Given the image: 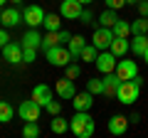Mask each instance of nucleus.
Returning a JSON list of instances; mask_svg holds the SVG:
<instances>
[{
	"label": "nucleus",
	"instance_id": "obj_1",
	"mask_svg": "<svg viewBox=\"0 0 148 138\" xmlns=\"http://www.w3.org/2000/svg\"><path fill=\"white\" fill-rule=\"evenodd\" d=\"M94 118L89 116V111H74L72 121H69V131L77 138H91L94 136Z\"/></svg>",
	"mask_w": 148,
	"mask_h": 138
},
{
	"label": "nucleus",
	"instance_id": "obj_2",
	"mask_svg": "<svg viewBox=\"0 0 148 138\" xmlns=\"http://www.w3.org/2000/svg\"><path fill=\"white\" fill-rule=\"evenodd\" d=\"M138 96H141V86H138L133 79L121 81L119 89H116V99L121 101V104H126V106H131L133 101H138Z\"/></svg>",
	"mask_w": 148,
	"mask_h": 138
},
{
	"label": "nucleus",
	"instance_id": "obj_3",
	"mask_svg": "<svg viewBox=\"0 0 148 138\" xmlns=\"http://www.w3.org/2000/svg\"><path fill=\"white\" fill-rule=\"evenodd\" d=\"M45 54H47V62L52 64V67H67V64L74 59L72 52H69L67 47H62V44H57V47H49Z\"/></svg>",
	"mask_w": 148,
	"mask_h": 138
},
{
	"label": "nucleus",
	"instance_id": "obj_4",
	"mask_svg": "<svg viewBox=\"0 0 148 138\" xmlns=\"http://www.w3.org/2000/svg\"><path fill=\"white\" fill-rule=\"evenodd\" d=\"M94 67L99 69L101 74L114 72V69H116V54L111 52V49H101V52L96 54V59H94Z\"/></svg>",
	"mask_w": 148,
	"mask_h": 138
},
{
	"label": "nucleus",
	"instance_id": "obj_5",
	"mask_svg": "<svg viewBox=\"0 0 148 138\" xmlns=\"http://www.w3.org/2000/svg\"><path fill=\"white\" fill-rule=\"evenodd\" d=\"M111 40H114V30H111V27H96L94 30V37H91V44H94L96 49H109L111 47Z\"/></svg>",
	"mask_w": 148,
	"mask_h": 138
},
{
	"label": "nucleus",
	"instance_id": "obj_6",
	"mask_svg": "<svg viewBox=\"0 0 148 138\" xmlns=\"http://www.w3.org/2000/svg\"><path fill=\"white\" fill-rule=\"evenodd\" d=\"M22 22H25L27 27H40L45 22V10L40 5H27L25 10H22Z\"/></svg>",
	"mask_w": 148,
	"mask_h": 138
},
{
	"label": "nucleus",
	"instance_id": "obj_7",
	"mask_svg": "<svg viewBox=\"0 0 148 138\" xmlns=\"http://www.w3.org/2000/svg\"><path fill=\"white\" fill-rule=\"evenodd\" d=\"M40 111H42V106H40L35 99L22 101L20 106H17V116H20L22 121H37V118H40Z\"/></svg>",
	"mask_w": 148,
	"mask_h": 138
},
{
	"label": "nucleus",
	"instance_id": "obj_8",
	"mask_svg": "<svg viewBox=\"0 0 148 138\" xmlns=\"http://www.w3.org/2000/svg\"><path fill=\"white\" fill-rule=\"evenodd\" d=\"M82 10H84V5L79 0H62L59 3V15L67 17V20H79Z\"/></svg>",
	"mask_w": 148,
	"mask_h": 138
},
{
	"label": "nucleus",
	"instance_id": "obj_9",
	"mask_svg": "<svg viewBox=\"0 0 148 138\" xmlns=\"http://www.w3.org/2000/svg\"><path fill=\"white\" fill-rule=\"evenodd\" d=\"M114 72L121 77V81H126V79H133L138 74V64L133 59H121V62H116V69Z\"/></svg>",
	"mask_w": 148,
	"mask_h": 138
},
{
	"label": "nucleus",
	"instance_id": "obj_10",
	"mask_svg": "<svg viewBox=\"0 0 148 138\" xmlns=\"http://www.w3.org/2000/svg\"><path fill=\"white\" fill-rule=\"evenodd\" d=\"M3 59L10 64H22V44L17 42H8L3 47Z\"/></svg>",
	"mask_w": 148,
	"mask_h": 138
},
{
	"label": "nucleus",
	"instance_id": "obj_11",
	"mask_svg": "<svg viewBox=\"0 0 148 138\" xmlns=\"http://www.w3.org/2000/svg\"><path fill=\"white\" fill-rule=\"evenodd\" d=\"M22 22V12L17 10V8H5V10L0 12V25L3 27H15V25H20Z\"/></svg>",
	"mask_w": 148,
	"mask_h": 138
},
{
	"label": "nucleus",
	"instance_id": "obj_12",
	"mask_svg": "<svg viewBox=\"0 0 148 138\" xmlns=\"http://www.w3.org/2000/svg\"><path fill=\"white\" fill-rule=\"evenodd\" d=\"M72 104H74V111H89L94 106V94H89V91H77Z\"/></svg>",
	"mask_w": 148,
	"mask_h": 138
},
{
	"label": "nucleus",
	"instance_id": "obj_13",
	"mask_svg": "<svg viewBox=\"0 0 148 138\" xmlns=\"http://www.w3.org/2000/svg\"><path fill=\"white\" fill-rule=\"evenodd\" d=\"M54 91L59 94V99H74V94H77V89H74V79L62 77V79L54 84Z\"/></svg>",
	"mask_w": 148,
	"mask_h": 138
},
{
	"label": "nucleus",
	"instance_id": "obj_14",
	"mask_svg": "<svg viewBox=\"0 0 148 138\" xmlns=\"http://www.w3.org/2000/svg\"><path fill=\"white\" fill-rule=\"evenodd\" d=\"M22 49H40V44H42V35L37 32V27H30V30L22 35Z\"/></svg>",
	"mask_w": 148,
	"mask_h": 138
},
{
	"label": "nucleus",
	"instance_id": "obj_15",
	"mask_svg": "<svg viewBox=\"0 0 148 138\" xmlns=\"http://www.w3.org/2000/svg\"><path fill=\"white\" fill-rule=\"evenodd\" d=\"M126 128H128V116L114 113V116L109 118V133H114V136H121V133H126Z\"/></svg>",
	"mask_w": 148,
	"mask_h": 138
},
{
	"label": "nucleus",
	"instance_id": "obj_16",
	"mask_svg": "<svg viewBox=\"0 0 148 138\" xmlns=\"http://www.w3.org/2000/svg\"><path fill=\"white\" fill-rule=\"evenodd\" d=\"M32 99L45 109V106H47V101H52V89H49L47 84H37L35 89H32Z\"/></svg>",
	"mask_w": 148,
	"mask_h": 138
},
{
	"label": "nucleus",
	"instance_id": "obj_17",
	"mask_svg": "<svg viewBox=\"0 0 148 138\" xmlns=\"http://www.w3.org/2000/svg\"><path fill=\"white\" fill-rule=\"evenodd\" d=\"M119 84H121V77H119L116 72H109V74H104V94H106V96H116Z\"/></svg>",
	"mask_w": 148,
	"mask_h": 138
},
{
	"label": "nucleus",
	"instance_id": "obj_18",
	"mask_svg": "<svg viewBox=\"0 0 148 138\" xmlns=\"http://www.w3.org/2000/svg\"><path fill=\"white\" fill-rule=\"evenodd\" d=\"M109 49L116 54V57H123V54L131 49V40H128V37H114V40H111V47H109Z\"/></svg>",
	"mask_w": 148,
	"mask_h": 138
},
{
	"label": "nucleus",
	"instance_id": "obj_19",
	"mask_svg": "<svg viewBox=\"0 0 148 138\" xmlns=\"http://www.w3.org/2000/svg\"><path fill=\"white\" fill-rule=\"evenodd\" d=\"M84 44H86V40L82 37V35H72V40L67 42V49L72 52V57L77 59V57L82 54V49H84Z\"/></svg>",
	"mask_w": 148,
	"mask_h": 138
},
{
	"label": "nucleus",
	"instance_id": "obj_20",
	"mask_svg": "<svg viewBox=\"0 0 148 138\" xmlns=\"http://www.w3.org/2000/svg\"><path fill=\"white\" fill-rule=\"evenodd\" d=\"M131 49H133V54L143 57V54H146V49H148V37H146V35H133V40H131Z\"/></svg>",
	"mask_w": 148,
	"mask_h": 138
},
{
	"label": "nucleus",
	"instance_id": "obj_21",
	"mask_svg": "<svg viewBox=\"0 0 148 138\" xmlns=\"http://www.w3.org/2000/svg\"><path fill=\"white\" fill-rule=\"evenodd\" d=\"M57 44H62V37H59V30H52V32H47V35L42 37L40 49H45V52H47L49 47H57Z\"/></svg>",
	"mask_w": 148,
	"mask_h": 138
},
{
	"label": "nucleus",
	"instance_id": "obj_22",
	"mask_svg": "<svg viewBox=\"0 0 148 138\" xmlns=\"http://www.w3.org/2000/svg\"><path fill=\"white\" fill-rule=\"evenodd\" d=\"M111 30H114V37H128V35H131V22H126V20H116Z\"/></svg>",
	"mask_w": 148,
	"mask_h": 138
},
{
	"label": "nucleus",
	"instance_id": "obj_23",
	"mask_svg": "<svg viewBox=\"0 0 148 138\" xmlns=\"http://www.w3.org/2000/svg\"><path fill=\"white\" fill-rule=\"evenodd\" d=\"M49 128H52V133H67V131H69V121H67V118H62V116L57 113V116H52Z\"/></svg>",
	"mask_w": 148,
	"mask_h": 138
},
{
	"label": "nucleus",
	"instance_id": "obj_24",
	"mask_svg": "<svg viewBox=\"0 0 148 138\" xmlns=\"http://www.w3.org/2000/svg\"><path fill=\"white\" fill-rule=\"evenodd\" d=\"M119 17H116V10H111V8H106L104 12L99 15V25L101 27H114V22H116Z\"/></svg>",
	"mask_w": 148,
	"mask_h": 138
},
{
	"label": "nucleus",
	"instance_id": "obj_25",
	"mask_svg": "<svg viewBox=\"0 0 148 138\" xmlns=\"http://www.w3.org/2000/svg\"><path fill=\"white\" fill-rule=\"evenodd\" d=\"M12 116H15V109L8 101H0V123H10Z\"/></svg>",
	"mask_w": 148,
	"mask_h": 138
},
{
	"label": "nucleus",
	"instance_id": "obj_26",
	"mask_svg": "<svg viewBox=\"0 0 148 138\" xmlns=\"http://www.w3.org/2000/svg\"><path fill=\"white\" fill-rule=\"evenodd\" d=\"M131 32L133 35H146L148 32V17H138L131 22Z\"/></svg>",
	"mask_w": 148,
	"mask_h": 138
},
{
	"label": "nucleus",
	"instance_id": "obj_27",
	"mask_svg": "<svg viewBox=\"0 0 148 138\" xmlns=\"http://www.w3.org/2000/svg\"><path fill=\"white\" fill-rule=\"evenodd\" d=\"M59 17H62V15H54V12H52V15H45V22H42V27H45L47 32H52V30H59V25H62V22H59Z\"/></svg>",
	"mask_w": 148,
	"mask_h": 138
},
{
	"label": "nucleus",
	"instance_id": "obj_28",
	"mask_svg": "<svg viewBox=\"0 0 148 138\" xmlns=\"http://www.w3.org/2000/svg\"><path fill=\"white\" fill-rule=\"evenodd\" d=\"M86 91H89V94H104V79H94V77H91L89 81H86Z\"/></svg>",
	"mask_w": 148,
	"mask_h": 138
},
{
	"label": "nucleus",
	"instance_id": "obj_29",
	"mask_svg": "<svg viewBox=\"0 0 148 138\" xmlns=\"http://www.w3.org/2000/svg\"><path fill=\"white\" fill-rule=\"evenodd\" d=\"M22 136H25V138H37V136H40V126H37V121H25Z\"/></svg>",
	"mask_w": 148,
	"mask_h": 138
},
{
	"label": "nucleus",
	"instance_id": "obj_30",
	"mask_svg": "<svg viewBox=\"0 0 148 138\" xmlns=\"http://www.w3.org/2000/svg\"><path fill=\"white\" fill-rule=\"evenodd\" d=\"M96 54H99V49H96L94 44H84V49H82V54H79V57L84 59V62H91V64H94Z\"/></svg>",
	"mask_w": 148,
	"mask_h": 138
},
{
	"label": "nucleus",
	"instance_id": "obj_31",
	"mask_svg": "<svg viewBox=\"0 0 148 138\" xmlns=\"http://www.w3.org/2000/svg\"><path fill=\"white\" fill-rule=\"evenodd\" d=\"M64 69H67V77H69V79H77V77L82 74L79 64H72V62H69V64H67V67H64Z\"/></svg>",
	"mask_w": 148,
	"mask_h": 138
},
{
	"label": "nucleus",
	"instance_id": "obj_32",
	"mask_svg": "<svg viewBox=\"0 0 148 138\" xmlns=\"http://www.w3.org/2000/svg\"><path fill=\"white\" fill-rule=\"evenodd\" d=\"M37 59V49H22V62H35Z\"/></svg>",
	"mask_w": 148,
	"mask_h": 138
},
{
	"label": "nucleus",
	"instance_id": "obj_33",
	"mask_svg": "<svg viewBox=\"0 0 148 138\" xmlns=\"http://www.w3.org/2000/svg\"><path fill=\"white\" fill-rule=\"evenodd\" d=\"M45 109H47V111L52 113V116H57V113L62 111V106H59V104H57V101H54V99H52V101H47V106H45Z\"/></svg>",
	"mask_w": 148,
	"mask_h": 138
},
{
	"label": "nucleus",
	"instance_id": "obj_34",
	"mask_svg": "<svg viewBox=\"0 0 148 138\" xmlns=\"http://www.w3.org/2000/svg\"><path fill=\"white\" fill-rule=\"evenodd\" d=\"M106 8H111V10H121L123 5H126V0H104Z\"/></svg>",
	"mask_w": 148,
	"mask_h": 138
},
{
	"label": "nucleus",
	"instance_id": "obj_35",
	"mask_svg": "<svg viewBox=\"0 0 148 138\" xmlns=\"http://www.w3.org/2000/svg\"><path fill=\"white\" fill-rule=\"evenodd\" d=\"M8 42H10V35H8V27H0V49L5 47Z\"/></svg>",
	"mask_w": 148,
	"mask_h": 138
},
{
	"label": "nucleus",
	"instance_id": "obj_36",
	"mask_svg": "<svg viewBox=\"0 0 148 138\" xmlns=\"http://www.w3.org/2000/svg\"><path fill=\"white\" fill-rule=\"evenodd\" d=\"M136 5H138V12H141L143 17H148V0H138Z\"/></svg>",
	"mask_w": 148,
	"mask_h": 138
},
{
	"label": "nucleus",
	"instance_id": "obj_37",
	"mask_svg": "<svg viewBox=\"0 0 148 138\" xmlns=\"http://www.w3.org/2000/svg\"><path fill=\"white\" fill-rule=\"evenodd\" d=\"M79 20L84 22V25H89V22H91V12H89V10H82V15H79Z\"/></svg>",
	"mask_w": 148,
	"mask_h": 138
},
{
	"label": "nucleus",
	"instance_id": "obj_38",
	"mask_svg": "<svg viewBox=\"0 0 148 138\" xmlns=\"http://www.w3.org/2000/svg\"><path fill=\"white\" fill-rule=\"evenodd\" d=\"M79 3L82 5H89V3H94V0H79Z\"/></svg>",
	"mask_w": 148,
	"mask_h": 138
},
{
	"label": "nucleus",
	"instance_id": "obj_39",
	"mask_svg": "<svg viewBox=\"0 0 148 138\" xmlns=\"http://www.w3.org/2000/svg\"><path fill=\"white\" fill-rule=\"evenodd\" d=\"M133 3H138V0H126V5H133Z\"/></svg>",
	"mask_w": 148,
	"mask_h": 138
},
{
	"label": "nucleus",
	"instance_id": "obj_40",
	"mask_svg": "<svg viewBox=\"0 0 148 138\" xmlns=\"http://www.w3.org/2000/svg\"><path fill=\"white\" fill-rule=\"evenodd\" d=\"M143 59H146V64H148V49H146V54H143Z\"/></svg>",
	"mask_w": 148,
	"mask_h": 138
},
{
	"label": "nucleus",
	"instance_id": "obj_41",
	"mask_svg": "<svg viewBox=\"0 0 148 138\" xmlns=\"http://www.w3.org/2000/svg\"><path fill=\"white\" fill-rule=\"evenodd\" d=\"M5 3H8V0H0V8H3V5H5Z\"/></svg>",
	"mask_w": 148,
	"mask_h": 138
},
{
	"label": "nucleus",
	"instance_id": "obj_42",
	"mask_svg": "<svg viewBox=\"0 0 148 138\" xmlns=\"http://www.w3.org/2000/svg\"><path fill=\"white\" fill-rule=\"evenodd\" d=\"M8 3H22V0H8Z\"/></svg>",
	"mask_w": 148,
	"mask_h": 138
},
{
	"label": "nucleus",
	"instance_id": "obj_43",
	"mask_svg": "<svg viewBox=\"0 0 148 138\" xmlns=\"http://www.w3.org/2000/svg\"><path fill=\"white\" fill-rule=\"evenodd\" d=\"M146 37H148V32H146Z\"/></svg>",
	"mask_w": 148,
	"mask_h": 138
}]
</instances>
